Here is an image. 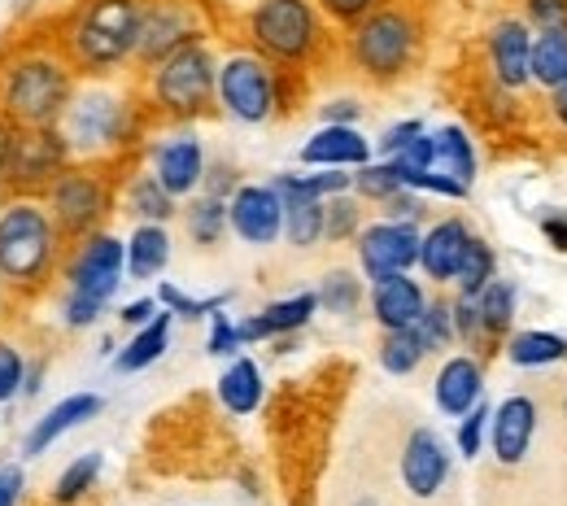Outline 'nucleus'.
Listing matches in <instances>:
<instances>
[{
	"instance_id": "f257e3e1",
	"label": "nucleus",
	"mask_w": 567,
	"mask_h": 506,
	"mask_svg": "<svg viewBox=\"0 0 567 506\" xmlns=\"http://www.w3.org/2000/svg\"><path fill=\"white\" fill-rule=\"evenodd\" d=\"M66 236L49 215V206L31 197H13L0 206V285L13 292H40L62 267Z\"/></svg>"
},
{
	"instance_id": "f03ea898",
	"label": "nucleus",
	"mask_w": 567,
	"mask_h": 506,
	"mask_svg": "<svg viewBox=\"0 0 567 506\" xmlns=\"http://www.w3.org/2000/svg\"><path fill=\"white\" fill-rule=\"evenodd\" d=\"M74 96V66L66 53L27 49L0 71V114L13 127H58Z\"/></svg>"
},
{
	"instance_id": "7ed1b4c3",
	"label": "nucleus",
	"mask_w": 567,
	"mask_h": 506,
	"mask_svg": "<svg viewBox=\"0 0 567 506\" xmlns=\"http://www.w3.org/2000/svg\"><path fill=\"white\" fill-rule=\"evenodd\" d=\"M144 0H83L66 22L62 53L87 74L118 71L136 58Z\"/></svg>"
},
{
	"instance_id": "20e7f679",
	"label": "nucleus",
	"mask_w": 567,
	"mask_h": 506,
	"mask_svg": "<svg viewBox=\"0 0 567 506\" xmlns=\"http://www.w3.org/2000/svg\"><path fill=\"white\" fill-rule=\"evenodd\" d=\"M249 40L280 66H306L323 49V18L310 0H258Z\"/></svg>"
},
{
	"instance_id": "39448f33",
	"label": "nucleus",
	"mask_w": 567,
	"mask_h": 506,
	"mask_svg": "<svg viewBox=\"0 0 567 506\" xmlns=\"http://www.w3.org/2000/svg\"><path fill=\"white\" fill-rule=\"evenodd\" d=\"M58 127H62L71 153L96 162L101 153L132 145V105L105 87H87V92H74Z\"/></svg>"
},
{
	"instance_id": "423d86ee",
	"label": "nucleus",
	"mask_w": 567,
	"mask_h": 506,
	"mask_svg": "<svg viewBox=\"0 0 567 506\" xmlns=\"http://www.w3.org/2000/svg\"><path fill=\"white\" fill-rule=\"evenodd\" d=\"M354 62L362 74L389 83L415 66L420 58V27L402 9H371L362 22H354Z\"/></svg>"
},
{
	"instance_id": "0eeeda50",
	"label": "nucleus",
	"mask_w": 567,
	"mask_h": 506,
	"mask_svg": "<svg viewBox=\"0 0 567 506\" xmlns=\"http://www.w3.org/2000/svg\"><path fill=\"white\" fill-rule=\"evenodd\" d=\"M148 71H153V101L166 114H175V118H193V114H202L214 101V74H218V66H214L206 40L179 44L175 53H166Z\"/></svg>"
},
{
	"instance_id": "6e6552de",
	"label": "nucleus",
	"mask_w": 567,
	"mask_h": 506,
	"mask_svg": "<svg viewBox=\"0 0 567 506\" xmlns=\"http://www.w3.org/2000/svg\"><path fill=\"white\" fill-rule=\"evenodd\" d=\"M66 166H71V145L62 127H13L0 184H9L18 197H35V193H49V184Z\"/></svg>"
},
{
	"instance_id": "1a4fd4ad",
	"label": "nucleus",
	"mask_w": 567,
	"mask_h": 506,
	"mask_svg": "<svg viewBox=\"0 0 567 506\" xmlns=\"http://www.w3.org/2000/svg\"><path fill=\"white\" fill-rule=\"evenodd\" d=\"M49 215L58 223V231L66 240H83L101 227V218L110 215V179L96 162L87 166H66L53 184H49Z\"/></svg>"
},
{
	"instance_id": "9d476101",
	"label": "nucleus",
	"mask_w": 567,
	"mask_h": 506,
	"mask_svg": "<svg viewBox=\"0 0 567 506\" xmlns=\"http://www.w3.org/2000/svg\"><path fill=\"white\" fill-rule=\"evenodd\" d=\"M214 92L223 110L240 123H267L276 114V71L254 53L227 58L214 74Z\"/></svg>"
},
{
	"instance_id": "9b49d317",
	"label": "nucleus",
	"mask_w": 567,
	"mask_h": 506,
	"mask_svg": "<svg viewBox=\"0 0 567 506\" xmlns=\"http://www.w3.org/2000/svg\"><path fill=\"white\" fill-rule=\"evenodd\" d=\"M123 271H127L123 240H114L105 231H92L74 245L71 262H66V292H83V297L110 306V297L123 285Z\"/></svg>"
},
{
	"instance_id": "f8f14e48",
	"label": "nucleus",
	"mask_w": 567,
	"mask_h": 506,
	"mask_svg": "<svg viewBox=\"0 0 567 506\" xmlns=\"http://www.w3.org/2000/svg\"><path fill=\"white\" fill-rule=\"evenodd\" d=\"M358 262L367 280H384L398 271H411L420 262V227L415 223H371L358 231Z\"/></svg>"
},
{
	"instance_id": "ddd939ff",
	"label": "nucleus",
	"mask_w": 567,
	"mask_h": 506,
	"mask_svg": "<svg viewBox=\"0 0 567 506\" xmlns=\"http://www.w3.org/2000/svg\"><path fill=\"white\" fill-rule=\"evenodd\" d=\"M193 40H202V31L184 0H144L141 40H136L141 66H157L166 53H175L179 44H193Z\"/></svg>"
},
{
	"instance_id": "4468645a",
	"label": "nucleus",
	"mask_w": 567,
	"mask_h": 506,
	"mask_svg": "<svg viewBox=\"0 0 567 506\" xmlns=\"http://www.w3.org/2000/svg\"><path fill=\"white\" fill-rule=\"evenodd\" d=\"M227 227L249 245H276L284 231V202L271 184H240L227 202Z\"/></svg>"
},
{
	"instance_id": "2eb2a0df",
	"label": "nucleus",
	"mask_w": 567,
	"mask_h": 506,
	"mask_svg": "<svg viewBox=\"0 0 567 506\" xmlns=\"http://www.w3.org/2000/svg\"><path fill=\"white\" fill-rule=\"evenodd\" d=\"M450 476V450L432 428H415L402 450V481L415 498H436V489Z\"/></svg>"
},
{
	"instance_id": "dca6fc26",
	"label": "nucleus",
	"mask_w": 567,
	"mask_h": 506,
	"mask_svg": "<svg viewBox=\"0 0 567 506\" xmlns=\"http://www.w3.org/2000/svg\"><path fill=\"white\" fill-rule=\"evenodd\" d=\"M153 175L171 197H193L206 179V153L197 136H175L153 153Z\"/></svg>"
},
{
	"instance_id": "f3484780",
	"label": "nucleus",
	"mask_w": 567,
	"mask_h": 506,
	"mask_svg": "<svg viewBox=\"0 0 567 506\" xmlns=\"http://www.w3.org/2000/svg\"><path fill=\"white\" fill-rule=\"evenodd\" d=\"M371 285H375V289H371V310H375V323H380L384 332H398V328H415V323H420L427 297L406 271L384 276V280H371Z\"/></svg>"
},
{
	"instance_id": "a211bd4d",
	"label": "nucleus",
	"mask_w": 567,
	"mask_h": 506,
	"mask_svg": "<svg viewBox=\"0 0 567 506\" xmlns=\"http://www.w3.org/2000/svg\"><path fill=\"white\" fill-rule=\"evenodd\" d=\"M101 393H71V397H62L49 415H40L35 424H31V433H27V441H22V454H44V450H53V441L58 436H66L71 428H79V424H87L92 415H101Z\"/></svg>"
},
{
	"instance_id": "6ab92c4d",
	"label": "nucleus",
	"mask_w": 567,
	"mask_h": 506,
	"mask_svg": "<svg viewBox=\"0 0 567 506\" xmlns=\"http://www.w3.org/2000/svg\"><path fill=\"white\" fill-rule=\"evenodd\" d=\"M489 424H494L497 463H506V467H511V463H519V458L528 454V445H533L537 406H533V397H506L494 415H489Z\"/></svg>"
},
{
	"instance_id": "aec40b11",
	"label": "nucleus",
	"mask_w": 567,
	"mask_h": 506,
	"mask_svg": "<svg viewBox=\"0 0 567 506\" xmlns=\"http://www.w3.org/2000/svg\"><path fill=\"white\" fill-rule=\"evenodd\" d=\"M467 240H472V231H467L463 218H445V223H436L427 236H420V267L427 271V280L450 285L454 271H458V262H463Z\"/></svg>"
},
{
	"instance_id": "412c9836",
	"label": "nucleus",
	"mask_w": 567,
	"mask_h": 506,
	"mask_svg": "<svg viewBox=\"0 0 567 506\" xmlns=\"http://www.w3.org/2000/svg\"><path fill=\"white\" fill-rule=\"evenodd\" d=\"M315 310H319V297H315V292H297V297L271 301L262 314H254V319L236 323V332H240V345H249V341H271V337H288V332L306 328Z\"/></svg>"
},
{
	"instance_id": "4be33fe9",
	"label": "nucleus",
	"mask_w": 567,
	"mask_h": 506,
	"mask_svg": "<svg viewBox=\"0 0 567 506\" xmlns=\"http://www.w3.org/2000/svg\"><path fill=\"white\" fill-rule=\"evenodd\" d=\"M301 162L306 166H332V171H346V166H367L371 162V145L358 136L354 127H341V123H328L323 132H315L306 148H301Z\"/></svg>"
},
{
	"instance_id": "5701e85b",
	"label": "nucleus",
	"mask_w": 567,
	"mask_h": 506,
	"mask_svg": "<svg viewBox=\"0 0 567 506\" xmlns=\"http://www.w3.org/2000/svg\"><path fill=\"white\" fill-rule=\"evenodd\" d=\"M481 384H485L481 362L467 359V354H458V359H450L441 371H436V406H441L445 415L463 420V415L481 402Z\"/></svg>"
},
{
	"instance_id": "b1692460",
	"label": "nucleus",
	"mask_w": 567,
	"mask_h": 506,
	"mask_svg": "<svg viewBox=\"0 0 567 506\" xmlns=\"http://www.w3.org/2000/svg\"><path fill=\"white\" fill-rule=\"evenodd\" d=\"M528 53H533V35L524 22H497L489 35V58L502 87H524L528 83Z\"/></svg>"
},
{
	"instance_id": "393cba45",
	"label": "nucleus",
	"mask_w": 567,
	"mask_h": 506,
	"mask_svg": "<svg viewBox=\"0 0 567 506\" xmlns=\"http://www.w3.org/2000/svg\"><path fill=\"white\" fill-rule=\"evenodd\" d=\"M123 249H127V276L132 280H153L171 262V236L162 223H141Z\"/></svg>"
},
{
	"instance_id": "a878e982",
	"label": "nucleus",
	"mask_w": 567,
	"mask_h": 506,
	"mask_svg": "<svg viewBox=\"0 0 567 506\" xmlns=\"http://www.w3.org/2000/svg\"><path fill=\"white\" fill-rule=\"evenodd\" d=\"M171 310H157L144 328H136V337L118 350V359H114V366L123 371V375H132V371H144V366H153V362L166 354V345H171Z\"/></svg>"
},
{
	"instance_id": "bb28decb",
	"label": "nucleus",
	"mask_w": 567,
	"mask_h": 506,
	"mask_svg": "<svg viewBox=\"0 0 567 506\" xmlns=\"http://www.w3.org/2000/svg\"><path fill=\"white\" fill-rule=\"evenodd\" d=\"M218 397H223V406L231 415H254L262 406V371H258V362L254 359L231 362L223 371V380H218Z\"/></svg>"
},
{
	"instance_id": "cd10ccee",
	"label": "nucleus",
	"mask_w": 567,
	"mask_h": 506,
	"mask_svg": "<svg viewBox=\"0 0 567 506\" xmlns=\"http://www.w3.org/2000/svg\"><path fill=\"white\" fill-rule=\"evenodd\" d=\"M271 188L280 193V202H328L337 193H350L354 188V175L323 166L319 175H276Z\"/></svg>"
},
{
	"instance_id": "c85d7f7f",
	"label": "nucleus",
	"mask_w": 567,
	"mask_h": 506,
	"mask_svg": "<svg viewBox=\"0 0 567 506\" xmlns=\"http://www.w3.org/2000/svg\"><path fill=\"white\" fill-rule=\"evenodd\" d=\"M528 79L559 87L567 83V31H542L528 53Z\"/></svg>"
},
{
	"instance_id": "c756f323",
	"label": "nucleus",
	"mask_w": 567,
	"mask_h": 506,
	"mask_svg": "<svg viewBox=\"0 0 567 506\" xmlns=\"http://www.w3.org/2000/svg\"><path fill=\"white\" fill-rule=\"evenodd\" d=\"M432 148H436V166L472 188V179H476V148L467 141V132L463 127H441L432 136Z\"/></svg>"
},
{
	"instance_id": "7c9ffc66",
	"label": "nucleus",
	"mask_w": 567,
	"mask_h": 506,
	"mask_svg": "<svg viewBox=\"0 0 567 506\" xmlns=\"http://www.w3.org/2000/svg\"><path fill=\"white\" fill-rule=\"evenodd\" d=\"M476 314H481V328H485L489 341L502 337L511 328V319H515V289L506 280H489L485 289L476 292Z\"/></svg>"
},
{
	"instance_id": "2f4dec72",
	"label": "nucleus",
	"mask_w": 567,
	"mask_h": 506,
	"mask_svg": "<svg viewBox=\"0 0 567 506\" xmlns=\"http://www.w3.org/2000/svg\"><path fill=\"white\" fill-rule=\"evenodd\" d=\"M127 210L141 223H166L175 215V197L157 184V175H136L132 188H127Z\"/></svg>"
},
{
	"instance_id": "473e14b6",
	"label": "nucleus",
	"mask_w": 567,
	"mask_h": 506,
	"mask_svg": "<svg viewBox=\"0 0 567 506\" xmlns=\"http://www.w3.org/2000/svg\"><path fill=\"white\" fill-rule=\"evenodd\" d=\"M424 341H420V332L415 328H398V332H384V341H380V366L389 371V375H411L420 362H424Z\"/></svg>"
},
{
	"instance_id": "72a5a7b5",
	"label": "nucleus",
	"mask_w": 567,
	"mask_h": 506,
	"mask_svg": "<svg viewBox=\"0 0 567 506\" xmlns=\"http://www.w3.org/2000/svg\"><path fill=\"white\" fill-rule=\"evenodd\" d=\"M288 245L310 249L323 240V202H284V231Z\"/></svg>"
},
{
	"instance_id": "f704fd0d",
	"label": "nucleus",
	"mask_w": 567,
	"mask_h": 506,
	"mask_svg": "<svg viewBox=\"0 0 567 506\" xmlns=\"http://www.w3.org/2000/svg\"><path fill=\"white\" fill-rule=\"evenodd\" d=\"M506 354L515 366H546V362H559L567 354V341L555 332H519L511 337Z\"/></svg>"
},
{
	"instance_id": "c9c22d12",
	"label": "nucleus",
	"mask_w": 567,
	"mask_h": 506,
	"mask_svg": "<svg viewBox=\"0 0 567 506\" xmlns=\"http://www.w3.org/2000/svg\"><path fill=\"white\" fill-rule=\"evenodd\" d=\"M101 467H105V458L92 450V454H79L71 467L58 476V485H53V503L58 506H74L92 485H96V476H101Z\"/></svg>"
},
{
	"instance_id": "e433bc0d",
	"label": "nucleus",
	"mask_w": 567,
	"mask_h": 506,
	"mask_svg": "<svg viewBox=\"0 0 567 506\" xmlns=\"http://www.w3.org/2000/svg\"><path fill=\"white\" fill-rule=\"evenodd\" d=\"M489 280H494V249H489L481 236H472L467 249H463V262H458V271H454V285H458V292L476 297Z\"/></svg>"
},
{
	"instance_id": "4c0bfd02",
	"label": "nucleus",
	"mask_w": 567,
	"mask_h": 506,
	"mask_svg": "<svg viewBox=\"0 0 567 506\" xmlns=\"http://www.w3.org/2000/svg\"><path fill=\"white\" fill-rule=\"evenodd\" d=\"M223 231H227V202L223 197H197L193 206H188V236L197 240V245H218L223 240Z\"/></svg>"
},
{
	"instance_id": "58836bf2",
	"label": "nucleus",
	"mask_w": 567,
	"mask_h": 506,
	"mask_svg": "<svg viewBox=\"0 0 567 506\" xmlns=\"http://www.w3.org/2000/svg\"><path fill=\"white\" fill-rule=\"evenodd\" d=\"M315 297H319V306L332 310V314H354L358 301H362V280H358L354 271H328Z\"/></svg>"
},
{
	"instance_id": "ea45409f",
	"label": "nucleus",
	"mask_w": 567,
	"mask_h": 506,
	"mask_svg": "<svg viewBox=\"0 0 567 506\" xmlns=\"http://www.w3.org/2000/svg\"><path fill=\"white\" fill-rule=\"evenodd\" d=\"M354 188L371 202H384V197L402 193V175L393 162H367V166H354Z\"/></svg>"
},
{
	"instance_id": "a19ab883",
	"label": "nucleus",
	"mask_w": 567,
	"mask_h": 506,
	"mask_svg": "<svg viewBox=\"0 0 567 506\" xmlns=\"http://www.w3.org/2000/svg\"><path fill=\"white\" fill-rule=\"evenodd\" d=\"M162 297V306L171 310V314H179V319H206L214 310H223L227 301H231V292H214V297H188V292H179L175 285H162L157 289Z\"/></svg>"
},
{
	"instance_id": "79ce46f5",
	"label": "nucleus",
	"mask_w": 567,
	"mask_h": 506,
	"mask_svg": "<svg viewBox=\"0 0 567 506\" xmlns=\"http://www.w3.org/2000/svg\"><path fill=\"white\" fill-rule=\"evenodd\" d=\"M415 332H420V341H424V350H445L450 341H454V314H450V301H427L424 314H420V323H415Z\"/></svg>"
},
{
	"instance_id": "37998d69",
	"label": "nucleus",
	"mask_w": 567,
	"mask_h": 506,
	"mask_svg": "<svg viewBox=\"0 0 567 506\" xmlns=\"http://www.w3.org/2000/svg\"><path fill=\"white\" fill-rule=\"evenodd\" d=\"M358 218H362V210H358V202H350L346 193L328 197L323 202V236L328 240H350L358 231Z\"/></svg>"
},
{
	"instance_id": "c03bdc74",
	"label": "nucleus",
	"mask_w": 567,
	"mask_h": 506,
	"mask_svg": "<svg viewBox=\"0 0 567 506\" xmlns=\"http://www.w3.org/2000/svg\"><path fill=\"white\" fill-rule=\"evenodd\" d=\"M402 188H411V193H436V197H467V184H458L454 175H445V171H411V175H402Z\"/></svg>"
},
{
	"instance_id": "a18cd8bd",
	"label": "nucleus",
	"mask_w": 567,
	"mask_h": 506,
	"mask_svg": "<svg viewBox=\"0 0 567 506\" xmlns=\"http://www.w3.org/2000/svg\"><path fill=\"white\" fill-rule=\"evenodd\" d=\"M450 314H454V341H467V345L489 341V337H485V328H481V314H476V297L458 292V301L450 306Z\"/></svg>"
},
{
	"instance_id": "49530a36",
	"label": "nucleus",
	"mask_w": 567,
	"mask_h": 506,
	"mask_svg": "<svg viewBox=\"0 0 567 506\" xmlns=\"http://www.w3.org/2000/svg\"><path fill=\"white\" fill-rule=\"evenodd\" d=\"M489 406L485 402H476L467 415H463V424H458V454L463 458H476L481 454V445H485V424H489Z\"/></svg>"
},
{
	"instance_id": "de8ad7c7",
	"label": "nucleus",
	"mask_w": 567,
	"mask_h": 506,
	"mask_svg": "<svg viewBox=\"0 0 567 506\" xmlns=\"http://www.w3.org/2000/svg\"><path fill=\"white\" fill-rule=\"evenodd\" d=\"M393 166H398V175H411V171H432L436 166V148H432V136H415L411 145H402L393 157H389Z\"/></svg>"
},
{
	"instance_id": "09e8293b",
	"label": "nucleus",
	"mask_w": 567,
	"mask_h": 506,
	"mask_svg": "<svg viewBox=\"0 0 567 506\" xmlns=\"http://www.w3.org/2000/svg\"><path fill=\"white\" fill-rule=\"evenodd\" d=\"M22 375H27V359L13 345L0 341V406L22 393Z\"/></svg>"
},
{
	"instance_id": "8fccbe9b",
	"label": "nucleus",
	"mask_w": 567,
	"mask_h": 506,
	"mask_svg": "<svg viewBox=\"0 0 567 506\" xmlns=\"http://www.w3.org/2000/svg\"><path fill=\"white\" fill-rule=\"evenodd\" d=\"M206 350L218 354V359H227V354L240 350V332H236V323H231L223 310H214L210 314V345H206Z\"/></svg>"
},
{
	"instance_id": "3c124183",
	"label": "nucleus",
	"mask_w": 567,
	"mask_h": 506,
	"mask_svg": "<svg viewBox=\"0 0 567 506\" xmlns=\"http://www.w3.org/2000/svg\"><path fill=\"white\" fill-rule=\"evenodd\" d=\"M528 18L542 31H567V0H528Z\"/></svg>"
},
{
	"instance_id": "603ef678",
	"label": "nucleus",
	"mask_w": 567,
	"mask_h": 506,
	"mask_svg": "<svg viewBox=\"0 0 567 506\" xmlns=\"http://www.w3.org/2000/svg\"><path fill=\"white\" fill-rule=\"evenodd\" d=\"M380 206H384V215L393 218V223H420V215H424V202H420L411 188H402V193L384 197Z\"/></svg>"
},
{
	"instance_id": "864d4df0",
	"label": "nucleus",
	"mask_w": 567,
	"mask_h": 506,
	"mask_svg": "<svg viewBox=\"0 0 567 506\" xmlns=\"http://www.w3.org/2000/svg\"><path fill=\"white\" fill-rule=\"evenodd\" d=\"M323 13H332L337 22H362L371 9H380V0H319Z\"/></svg>"
},
{
	"instance_id": "5fc2aeb1",
	"label": "nucleus",
	"mask_w": 567,
	"mask_h": 506,
	"mask_svg": "<svg viewBox=\"0 0 567 506\" xmlns=\"http://www.w3.org/2000/svg\"><path fill=\"white\" fill-rule=\"evenodd\" d=\"M420 132H424V123H420V118H406V123L389 127V132L380 136V153H389V157H393V153H398L402 145H411V141H415Z\"/></svg>"
},
{
	"instance_id": "6e6d98bb",
	"label": "nucleus",
	"mask_w": 567,
	"mask_h": 506,
	"mask_svg": "<svg viewBox=\"0 0 567 506\" xmlns=\"http://www.w3.org/2000/svg\"><path fill=\"white\" fill-rule=\"evenodd\" d=\"M153 314H157V301H153V297H141V301H127V306L118 310V319H123L127 328H144V323H148Z\"/></svg>"
},
{
	"instance_id": "4d7b16f0",
	"label": "nucleus",
	"mask_w": 567,
	"mask_h": 506,
	"mask_svg": "<svg viewBox=\"0 0 567 506\" xmlns=\"http://www.w3.org/2000/svg\"><path fill=\"white\" fill-rule=\"evenodd\" d=\"M22 498V467H0V506H18Z\"/></svg>"
},
{
	"instance_id": "13d9d810",
	"label": "nucleus",
	"mask_w": 567,
	"mask_h": 506,
	"mask_svg": "<svg viewBox=\"0 0 567 506\" xmlns=\"http://www.w3.org/2000/svg\"><path fill=\"white\" fill-rule=\"evenodd\" d=\"M358 114H362L358 101H328V105H323V118H328V123H341V127H354Z\"/></svg>"
},
{
	"instance_id": "bf43d9fd",
	"label": "nucleus",
	"mask_w": 567,
	"mask_h": 506,
	"mask_svg": "<svg viewBox=\"0 0 567 506\" xmlns=\"http://www.w3.org/2000/svg\"><path fill=\"white\" fill-rule=\"evenodd\" d=\"M206 175H210V197H227V193H236V175H231V166H206Z\"/></svg>"
},
{
	"instance_id": "052dcab7",
	"label": "nucleus",
	"mask_w": 567,
	"mask_h": 506,
	"mask_svg": "<svg viewBox=\"0 0 567 506\" xmlns=\"http://www.w3.org/2000/svg\"><path fill=\"white\" fill-rule=\"evenodd\" d=\"M542 231L550 236V245H555V249H567V215L542 218Z\"/></svg>"
},
{
	"instance_id": "680f3d73",
	"label": "nucleus",
	"mask_w": 567,
	"mask_h": 506,
	"mask_svg": "<svg viewBox=\"0 0 567 506\" xmlns=\"http://www.w3.org/2000/svg\"><path fill=\"white\" fill-rule=\"evenodd\" d=\"M40 380H44V366H40V362H35V366L27 362V375H22V393H27V397H35V393H40Z\"/></svg>"
},
{
	"instance_id": "e2e57ef3",
	"label": "nucleus",
	"mask_w": 567,
	"mask_h": 506,
	"mask_svg": "<svg viewBox=\"0 0 567 506\" xmlns=\"http://www.w3.org/2000/svg\"><path fill=\"white\" fill-rule=\"evenodd\" d=\"M9 141H13V123L0 114V171H4V157H9Z\"/></svg>"
},
{
	"instance_id": "0e129e2a",
	"label": "nucleus",
	"mask_w": 567,
	"mask_h": 506,
	"mask_svg": "<svg viewBox=\"0 0 567 506\" xmlns=\"http://www.w3.org/2000/svg\"><path fill=\"white\" fill-rule=\"evenodd\" d=\"M555 114H559V123L567 127V83L555 87Z\"/></svg>"
},
{
	"instance_id": "69168bd1",
	"label": "nucleus",
	"mask_w": 567,
	"mask_h": 506,
	"mask_svg": "<svg viewBox=\"0 0 567 506\" xmlns=\"http://www.w3.org/2000/svg\"><path fill=\"white\" fill-rule=\"evenodd\" d=\"M354 506H380L375 498H362V503H354Z\"/></svg>"
},
{
	"instance_id": "338daca9",
	"label": "nucleus",
	"mask_w": 567,
	"mask_h": 506,
	"mask_svg": "<svg viewBox=\"0 0 567 506\" xmlns=\"http://www.w3.org/2000/svg\"><path fill=\"white\" fill-rule=\"evenodd\" d=\"M0 289H4V285H0Z\"/></svg>"
},
{
	"instance_id": "774afa93",
	"label": "nucleus",
	"mask_w": 567,
	"mask_h": 506,
	"mask_svg": "<svg viewBox=\"0 0 567 506\" xmlns=\"http://www.w3.org/2000/svg\"><path fill=\"white\" fill-rule=\"evenodd\" d=\"M0 188H4V184H0Z\"/></svg>"
}]
</instances>
